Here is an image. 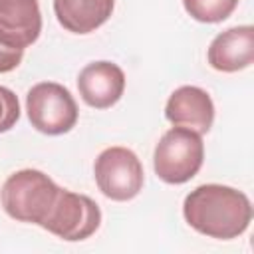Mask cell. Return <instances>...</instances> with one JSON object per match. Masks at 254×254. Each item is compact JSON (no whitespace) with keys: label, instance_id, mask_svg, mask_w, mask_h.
<instances>
[{"label":"cell","instance_id":"obj_10","mask_svg":"<svg viewBox=\"0 0 254 254\" xmlns=\"http://www.w3.org/2000/svg\"><path fill=\"white\" fill-rule=\"evenodd\" d=\"M206 60L212 69L234 73L254 62V28L250 24L220 32L208 46Z\"/></svg>","mask_w":254,"mask_h":254},{"label":"cell","instance_id":"obj_8","mask_svg":"<svg viewBox=\"0 0 254 254\" xmlns=\"http://www.w3.org/2000/svg\"><path fill=\"white\" fill-rule=\"evenodd\" d=\"M77 89L93 109H109L115 105L125 91V73L113 62H91L77 75Z\"/></svg>","mask_w":254,"mask_h":254},{"label":"cell","instance_id":"obj_12","mask_svg":"<svg viewBox=\"0 0 254 254\" xmlns=\"http://www.w3.org/2000/svg\"><path fill=\"white\" fill-rule=\"evenodd\" d=\"M187 14L202 24H216L226 20L238 6V0H183Z\"/></svg>","mask_w":254,"mask_h":254},{"label":"cell","instance_id":"obj_3","mask_svg":"<svg viewBox=\"0 0 254 254\" xmlns=\"http://www.w3.org/2000/svg\"><path fill=\"white\" fill-rule=\"evenodd\" d=\"M204 143L196 131L173 125L159 139L153 153L155 175L167 185L190 181L202 167Z\"/></svg>","mask_w":254,"mask_h":254},{"label":"cell","instance_id":"obj_1","mask_svg":"<svg viewBox=\"0 0 254 254\" xmlns=\"http://www.w3.org/2000/svg\"><path fill=\"white\" fill-rule=\"evenodd\" d=\"M183 216L187 224L202 236L232 240L248 230L252 222V204L242 190L208 183L185 196Z\"/></svg>","mask_w":254,"mask_h":254},{"label":"cell","instance_id":"obj_2","mask_svg":"<svg viewBox=\"0 0 254 254\" xmlns=\"http://www.w3.org/2000/svg\"><path fill=\"white\" fill-rule=\"evenodd\" d=\"M58 190L60 187L46 173L38 169H22L6 179L0 190V200L10 218L42 226Z\"/></svg>","mask_w":254,"mask_h":254},{"label":"cell","instance_id":"obj_11","mask_svg":"<svg viewBox=\"0 0 254 254\" xmlns=\"http://www.w3.org/2000/svg\"><path fill=\"white\" fill-rule=\"evenodd\" d=\"M115 8V0H54L60 26L71 34H91L103 26Z\"/></svg>","mask_w":254,"mask_h":254},{"label":"cell","instance_id":"obj_13","mask_svg":"<svg viewBox=\"0 0 254 254\" xmlns=\"http://www.w3.org/2000/svg\"><path fill=\"white\" fill-rule=\"evenodd\" d=\"M20 119V101H18V95L0 85V133H6L10 131Z\"/></svg>","mask_w":254,"mask_h":254},{"label":"cell","instance_id":"obj_6","mask_svg":"<svg viewBox=\"0 0 254 254\" xmlns=\"http://www.w3.org/2000/svg\"><path fill=\"white\" fill-rule=\"evenodd\" d=\"M101 224V208L87 194L67 189L58 190V196L42 222V228L62 240L77 242L89 238Z\"/></svg>","mask_w":254,"mask_h":254},{"label":"cell","instance_id":"obj_14","mask_svg":"<svg viewBox=\"0 0 254 254\" xmlns=\"http://www.w3.org/2000/svg\"><path fill=\"white\" fill-rule=\"evenodd\" d=\"M24 58V50L20 48H10L4 42H0V73H8L20 65Z\"/></svg>","mask_w":254,"mask_h":254},{"label":"cell","instance_id":"obj_7","mask_svg":"<svg viewBox=\"0 0 254 254\" xmlns=\"http://www.w3.org/2000/svg\"><path fill=\"white\" fill-rule=\"evenodd\" d=\"M165 117L177 127H187L204 135L214 123V103L202 87L181 85L177 87L165 105Z\"/></svg>","mask_w":254,"mask_h":254},{"label":"cell","instance_id":"obj_4","mask_svg":"<svg viewBox=\"0 0 254 254\" xmlns=\"http://www.w3.org/2000/svg\"><path fill=\"white\" fill-rule=\"evenodd\" d=\"M26 113L32 127L44 135H64L75 127L79 117L73 95L56 81H40L30 87Z\"/></svg>","mask_w":254,"mask_h":254},{"label":"cell","instance_id":"obj_9","mask_svg":"<svg viewBox=\"0 0 254 254\" xmlns=\"http://www.w3.org/2000/svg\"><path fill=\"white\" fill-rule=\"evenodd\" d=\"M42 32L38 0H0V42L26 50Z\"/></svg>","mask_w":254,"mask_h":254},{"label":"cell","instance_id":"obj_5","mask_svg":"<svg viewBox=\"0 0 254 254\" xmlns=\"http://www.w3.org/2000/svg\"><path fill=\"white\" fill-rule=\"evenodd\" d=\"M97 189L115 202L135 198L145 183V173L139 157L127 147H107L93 163Z\"/></svg>","mask_w":254,"mask_h":254}]
</instances>
